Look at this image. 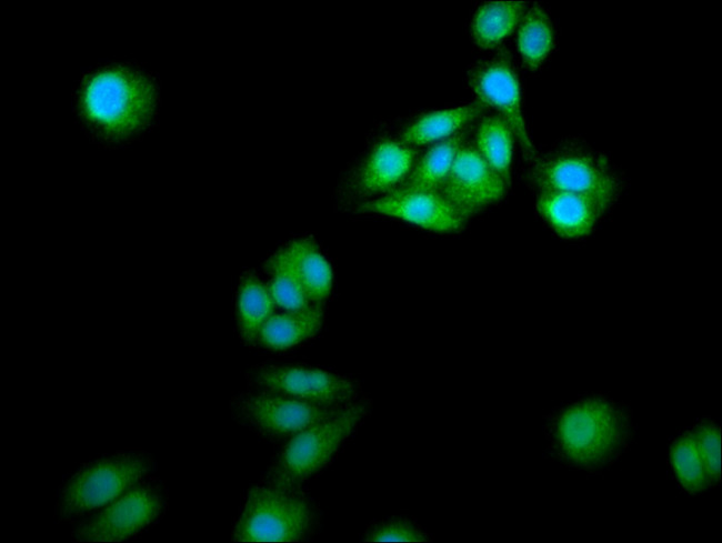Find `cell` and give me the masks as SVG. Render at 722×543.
<instances>
[{"label": "cell", "instance_id": "6da1fadb", "mask_svg": "<svg viewBox=\"0 0 722 543\" xmlns=\"http://www.w3.org/2000/svg\"><path fill=\"white\" fill-rule=\"evenodd\" d=\"M162 86L158 72L131 56L96 62L74 79L69 109L74 127L93 145L121 150L158 127Z\"/></svg>", "mask_w": 722, "mask_h": 543}, {"label": "cell", "instance_id": "7a4b0ae2", "mask_svg": "<svg viewBox=\"0 0 722 543\" xmlns=\"http://www.w3.org/2000/svg\"><path fill=\"white\" fill-rule=\"evenodd\" d=\"M625 408L602 396L584 398L563 408L550 422L552 449L566 464L586 471L615 462L632 438Z\"/></svg>", "mask_w": 722, "mask_h": 543}, {"label": "cell", "instance_id": "3957f363", "mask_svg": "<svg viewBox=\"0 0 722 543\" xmlns=\"http://www.w3.org/2000/svg\"><path fill=\"white\" fill-rule=\"evenodd\" d=\"M157 462L142 449H123L80 464L59 485L54 517L74 524L153 475Z\"/></svg>", "mask_w": 722, "mask_h": 543}, {"label": "cell", "instance_id": "277c9868", "mask_svg": "<svg viewBox=\"0 0 722 543\" xmlns=\"http://www.w3.org/2000/svg\"><path fill=\"white\" fill-rule=\"evenodd\" d=\"M527 175L535 192L588 194L614 205L626 184L619 165L580 137L560 139L544 153L537 154Z\"/></svg>", "mask_w": 722, "mask_h": 543}, {"label": "cell", "instance_id": "5b68a950", "mask_svg": "<svg viewBox=\"0 0 722 543\" xmlns=\"http://www.w3.org/2000/svg\"><path fill=\"white\" fill-rule=\"evenodd\" d=\"M371 408V399L364 396L299 432L273 456L259 481L277 486L302 487L337 459L363 424Z\"/></svg>", "mask_w": 722, "mask_h": 543}, {"label": "cell", "instance_id": "8992f818", "mask_svg": "<svg viewBox=\"0 0 722 543\" xmlns=\"http://www.w3.org/2000/svg\"><path fill=\"white\" fill-rule=\"evenodd\" d=\"M320 513L302 487L258 481L251 486L232 526L237 542H303L319 530Z\"/></svg>", "mask_w": 722, "mask_h": 543}, {"label": "cell", "instance_id": "52a82bcc", "mask_svg": "<svg viewBox=\"0 0 722 543\" xmlns=\"http://www.w3.org/2000/svg\"><path fill=\"white\" fill-rule=\"evenodd\" d=\"M169 493L164 481L148 476L117 499L72 524L78 543L124 542L153 527L166 514Z\"/></svg>", "mask_w": 722, "mask_h": 543}, {"label": "cell", "instance_id": "ba28073f", "mask_svg": "<svg viewBox=\"0 0 722 543\" xmlns=\"http://www.w3.org/2000/svg\"><path fill=\"white\" fill-rule=\"evenodd\" d=\"M248 389L320 406H345L365 396L358 380L319 366L264 362L247 372Z\"/></svg>", "mask_w": 722, "mask_h": 543}, {"label": "cell", "instance_id": "9c48e42d", "mask_svg": "<svg viewBox=\"0 0 722 543\" xmlns=\"http://www.w3.org/2000/svg\"><path fill=\"white\" fill-rule=\"evenodd\" d=\"M419 158V150L400 139L380 137L338 183L340 203L351 208L399 188Z\"/></svg>", "mask_w": 722, "mask_h": 543}, {"label": "cell", "instance_id": "30bf717a", "mask_svg": "<svg viewBox=\"0 0 722 543\" xmlns=\"http://www.w3.org/2000/svg\"><path fill=\"white\" fill-rule=\"evenodd\" d=\"M342 408L309 404L250 389L229 400L231 416L238 424L273 442L288 441Z\"/></svg>", "mask_w": 722, "mask_h": 543}, {"label": "cell", "instance_id": "8fae6325", "mask_svg": "<svg viewBox=\"0 0 722 543\" xmlns=\"http://www.w3.org/2000/svg\"><path fill=\"white\" fill-rule=\"evenodd\" d=\"M468 83L477 102L492 110L512 129L528 163L537 157L522 111L521 88L515 66L507 50L475 62L468 71Z\"/></svg>", "mask_w": 722, "mask_h": 543}, {"label": "cell", "instance_id": "7c38bea8", "mask_svg": "<svg viewBox=\"0 0 722 543\" xmlns=\"http://www.w3.org/2000/svg\"><path fill=\"white\" fill-rule=\"evenodd\" d=\"M472 127V125H471ZM509 184L485 162L469 135L459 148L441 193L467 220L500 201Z\"/></svg>", "mask_w": 722, "mask_h": 543}, {"label": "cell", "instance_id": "4fadbf2b", "mask_svg": "<svg viewBox=\"0 0 722 543\" xmlns=\"http://www.w3.org/2000/svg\"><path fill=\"white\" fill-rule=\"evenodd\" d=\"M350 210L399 219L435 232H458L467 219L439 192L398 188Z\"/></svg>", "mask_w": 722, "mask_h": 543}, {"label": "cell", "instance_id": "5bb4252c", "mask_svg": "<svg viewBox=\"0 0 722 543\" xmlns=\"http://www.w3.org/2000/svg\"><path fill=\"white\" fill-rule=\"evenodd\" d=\"M596 197L564 192H537L535 210L544 224L566 240H582L593 234L614 209Z\"/></svg>", "mask_w": 722, "mask_h": 543}, {"label": "cell", "instance_id": "9a60e30c", "mask_svg": "<svg viewBox=\"0 0 722 543\" xmlns=\"http://www.w3.org/2000/svg\"><path fill=\"white\" fill-rule=\"evenodd\" d=\"M302 286L311 304L324 305L333 284L329 261L312 238L292 239L277 249Z\"/></svg>", "mask_w": 722, "mask_h": 543}, {"label": "cell", "instance_id": "2e32d148", "mask_svg": "<svg viewBox=\"0 0 722 543\" xmlns=\"http://www.w3.org/2000/svg\"><path fill=\"white\" fill-rule=\"evenodd\" d=\"M323 322L324 305L275 311L261 328L257 346L272 352L290 350L315 338Z\"/></svg>", "mask_w": 722, "mask_h": 543}, {"label": "cell", "instance_id": "e0dca14e", "mask_svg": "<svg viewBox=\"0 0 722 543\" xmlns=\"http://www.w3.org/2000/svg\"><path fill=\"white\" fill-rule=\"evenodd\" d=\"M488 109L479 102L422 113L410 121L399 139L411 147L434 144L471 125Z\"/></svg>", "mask_w": 722, "mask_h": 543}, {"label": "cell", "instance_id": "ac0fdd59", "mask_svg": "<svg viewBox=\"0 0 722 543\" xmlns=\"http://www.w3.org/2000/svg\"><path fill=\"white\" fill-rule=\"evenodd\" d=\"M275 311L265 281L251 271L244 272L235 293L237 330L242 342L257 346L261 328Z\"/></svg>", "mask_w": 722, "mask_h": 543}, {"label": "cell", "instance_id": "d6986e66", "mask_svg": "<svg viewBox=\"0 0 722 543\" xmlns=\"http://www.w3.org/2000/svg\"><path fill=\"white\" fill-rule=\"evenodd\" d=\"M528 6L524 1H487L474 11L470 24L473 43L480 49L491 50L511 36Z\"/></svg>", "mask_w": 722, "mask_h": 543}, {"label": "cell", "instance_id": "ffe728a7", "mask_svg": "<svg viewBox=\"0 0 722 543\" xmlns=\"http://www.w3.org/2000/svg\"><path fill=\"white\" fill-rule=\"evenodd\" d=\"M471 140L485 162L510 184L514 141L510 125L495 113L485 112L472 123Z\"/></svg>", "mask_w": 722, "mask_h": 543}, {"label": "cell", "instance_id": "44dd1931", "mask_svg": "<svg viewBox=\"0 0 722 543\" xmlns=\"http://www.w3.org/2000/svg\"><path fill=\"white\" fill-rule=\"evenodd\" d=\"M471 125L432 144L421 158H418L399 188L439 192L450 173L459 148L470 133Z\"/></svg>", "mask_w": 722, "mask_h": 543}, {"label": "cell", "instance_id": "7402d4cb", "mask_svg": "<svg viewBox=\"0 0 722 543\" xmlns=\"http://www.w3.org/2000/svg\"><path fill=\"white\" fill-rule=\"evenodd\" d=\"M554 47V30L549 12L541 4L528 6L517 28V48L528 69L537 70Z\"/></svg>", "mask_w": 722, "mask_h": 543}, {"label": "cell", "instance_id": "603a6c76", "mask_svg": "<svg viewBox=\"0 0 722 543\" xmlns=\"http://www.w3.org/2000/svg\"><path fill=\"white\" fill-rule=\"evenodd\" d=\"M263 269L265 284L277 308L299 311L312 305L278 250L265 260Z\"/></svg>", "mask_w": 722, "mask_h": 543}, {"label": "cell", "instance_id": "cb8c5ba5", "mask_svg": "<svg viewBox=\"0 0 722 543\" xmlns=\"http://www.w3.org/2000/svg\"><path fill=\"white\" fill-rule=\"evenodd\" d=\"M671 461L676 476L690 492H698L709 483L705 466L692 432L682 434L671 448Z\"/></svg>", "mask_w": 722, "mask_h": 543}, {"label": "cell", "instance_id": "d4e9b609", "mask_svg": "<svg viewBox=\"0 0 722 543\" xmlns=\"http://www.w3.org/2000/svg\"><path fill=\"white\" fill-rule=\"evenodd\" d=\"M692 435L703 460L709 483L720 480V429L711 421H704L695 426Z\"/></svg>", "mask_w": 722, "mask_h": 543}, {"label": "cell", "instance_id": "484cf974", "mask_svg": "<svg viewBox=\"0 0 722 543\" xmlns=\"http://www.w3.org/2000/svg\"><path fill=\"white\" fill-rule=\"evenodd\" d=\"M371 542H424L429 535L415 523L405 519H391L373 524L365 533Z\"/></svg>", "mask_w": 722, "mask_h": 543}]
</instances>
